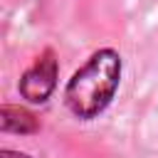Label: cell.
I'll return each mask as SVG.
<instances>
[{
  "label": "cell",
  "mask_w": 158,
  "mask_h": 158,
  "mask_svg": "<svg viewBox=\"0 0 158 158\" xmlns=\"http://www.w3.org/2000/svg\"><path fill=\"white\" fill-rule=\"evenodd\" d=\"M121 79V57L114 49L94 52L81 69L72 74L64 89V101L77 118L99 116L114 99Z\"/></svg>",
  "instance_id": "6da1fadb"
},
{
  "label": "cell",
  "mask_w": 158,
  "mask_h": 158,
  "mask_svg": "<svg viewBox=\"0 0 158 158\" xmlns=\"http://www.w3.org/2000/svg\"><path fill=\"white\" fill-rule=\"evenodd\" d=\"M57 74H59V67H57V59H54V52L47 49L20 79V94L22 99H27L30 104H44L49 99V94L54 91L57 86Z\"/></svg>",
  "instance_id": "7a4b0ae2"
},
{
  "label": "cell",
  "mask_w": 158,
  "mask_h": 158,
  "mask_svg": "<svg viewBox=\"0 0 158 158\" xmlns=\"http://www.w3.org/2000/svg\"><path fill=\"white\" fill-rule=\"evenodd\" d=\"M0 158H30V156H27V153H20V151H7V148H5V151L0 153Z\"/></svg>",
  "instance_id": "277c9868"
},
{
  "label": "cell",
  "mask_w": 158,
  "mask_h": 158,
  "mask_svg": "<svg viewBox=\"0 0 158 158\" xmlns=\"http://www.w3.org/2000/svg\"><path fill=\"white\" fill-rule=\"evenodd\" d=\"M0 126H2V131H12V133H32V131H37L35 116L30 111L20 109V106H2Z\"/></svg>",
  "instance_id": "3957f363"
}]
</instances>
